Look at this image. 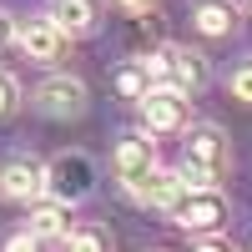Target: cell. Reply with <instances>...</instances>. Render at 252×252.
<instances>
[{"mask_svg":"<svg viewBox=\"0 0 252 252\" xmlns=\"http://www.w3.org/2000/svg\"><path fill=\"white\" fill-rule=\"evenodd\" d=\"M227 166H232V146H227L222 126L197 121L192 131H187V152H182L177 177H182L187 187H217V182L227 177Z\"/></svg>","mask_w":252,"mask_h":252,"instance_id":"cell-1","label":"cell"},{"mask_svg":"<svg viewBox=\"0 0 252 252\" xmlns=\"http://www.w3.org/2000/svg\"><path fill=\"white\" fill-rule=\"evenodd\" d=\"M227 197L217 192V187H187V192L166 207V217H172L177 227H187V232H217V227L227 222Z\"/></svg>","mask_w":252,"mask_h":252,"instance_id":"cell-2","label":"cell"},{"mask_svg":"<svg viewBox=\"0 0 252 252\" xmlns=\"http://www.w3.org/2000/svg\"><path fill=\"white\" fill-rule=\"evenodd\" d=\"M96 187V166L86 152H61L56 161H46V192L61 202H81Z\"/></svg>","mask_w":252,"mask_h":252,"instance_id":"cell-3","label":"cell"},{"mask_svg":"<svg viewBox=\"0 0 252 252\" xmlns=\"http://www.w3.org/2000/svg\"><path fill=\"white\" fill-rule=\"evenodd\" d=\"M141 121H146V131H182L187 126V91H177V86H152L141 101Z\"/></svg>","mask_w":252,"mask_h":252,"instance_id":"cell-4","label":"cell"},{"mask_svg":"<svg viewBox=\"0 0 252 252\" xmlns=\"http://www.w3.org/2000/svg\"><path fill=\"white\" fill-rule=\"evenodd\" d=\"M10 40L35 61V66H51V61L61 56V46H66V35H61V26H56L51 15H40V20H15V35H10Z\"/></svg>","mask_w":252,"mask_h":252,"instance_id":"cell-5","label":"cell"},{"mask_svg":"<svg viewBox=\"0 0 252 252\" xmlns=\"http://www.w3.org/2000/svg\"><path fill=\"white\" fill-rule=\"evenodd\" d=\"M35 106L46 116H56V121L81 116V111H86V81H81V76H51L46 86L35 91Z\"/></svg>","mask_w":252,"mask_h":252,"instance_id":"cell-6","label":"cell"},{"mask_svg":"<svg viewBox=\"0 0 252 252\" xmlns=\"http://www.w3.org/2000/svg\"><path fill=\"white\" fill-rule=\"evenodd\" d=\"M111 161H116V177L126 182V192H131V187L157 166V141H152V136H141V131H131V136H121V141H116V157H111Z\"/></svg>","mask_w":252,"mask_h":252,"instance_id":"cell-7","label":"cell"},{"mask_svg":"<svg viewBox=\"0 0 252 252\" xmlns=\"http://www.w3.org/2000/svg\"><path fill=\"white\" fill-rule=\"evenodd\" d=\"M0 192H5L10 202H35L40 192H46V166L31 161V157L5 161V172H0Z\"/></svg>","mask_w":252,"mask_h":252,"instance_id":"cell-8","label":"cell"},{"mask_svg":"<svg viewBox=\"0 0 252 252\" xmlns=\"http://www.w3.org/2000/svg\"><path fill=\"white\" fill-rule=\"evenodd\" d=\"M182 192H187V182H182L177 172H161V166H152V172H146V177L131 187V197H136V202H146V207H161V212H166V207H172Z\"/></svg>","mask_w":252,"mask_h":252,"instance_id":"cell-9","label":"cell"},{"mask_svg":"<svg viewBox=\"0 0 252 252\" xmlns=\"http://www.w3.org/2000/svg\"><path fill=\"white\" fill-rule=\"evenodd\" d=\"M26 232L35 237H66L71 232V202H61V197H46V202H31V227Z\"/></svg>","mask_w":252,"mask_h":252,"instance_id":"cell-10","label":"cell"},{"mask_svg":"<svg viewBox=\"0 0 252 252\" xmlns=\"http://www.w3.org/2000/svg\"><path fill=\"white\" fill-rule=\"evenodd\" d=\"M96 15H101L96 0H56V5H51V20L61 26V35H91Z\"/></svg>","mask_w":252,"mask_h":252,"instance_id":"cell-11","label":"cell"},{"mask_svg":"<svg viewBox=\"0 0 252 252\" xmlns=\"http://www.w3.org/2000/svg\"><path fill=\"white\" fill-rule=\"evenodd\" d=\"M166 86H177V91H187V96L202 91V86H207V56L172 46V71H166Z\"/></svg>","mask_w":252,"mask_h":252,"instance_id":"cell-12","label":"cell"},{"mask_svg":"<svg viewBox=\"0 0 252 252\" xmlns=\"http://www.w3.org/2000/svg\"><path fill=\"white\" fill-rule=\"evenodd\" d=\"M192 26L202 31V35H232L237 31V10L232 5H227V0H202V5L192 10Z\"/></svg>","mask_w":252,"mask_h":252,"instance_id":"cell-13","label":"cell"},{"mask_svg":"<svg viewBox=\"0 0 252 252\" xmlns=\"http://www.w3.org/2000/svg\"><path fill=\"white\" fill-rule=\"evenodd\" d=\"M66 247L71 252H111V237L101 227H71L66 232Z\"/></svg>","mask_w":252,"mask_h":252,"instance_id":"cell-14","label":"cell"},{"mask_svg":"<svg viewBox=\"0 0 252 252\" xmlns=\"http://www.w3.org/2000/svg\"><path fill=\"white\" fill-rule=\"evenodd\" d=\"M116 86H121V96H126V101H141L146 91H152V76H146V66L136 61V66H126V71L116 76Z\"/></svg>","mask_w":252,"mask_h":252,"instance_id":"cell-15","label":"cell"},{"mask_svg":"<svg viewBox=\"0 0 252 252\" xmlns=\"http://www.w3.org/2000/svg\"><path fill=\"white\" fill-rule=\"evenodd\" d=\"M227 91H232L237 101H247V106H252V61H242V66L227 76Z\"/></svg>","mask_w":252,"mask_h":252,"instance_id":"cell-16","label":"cell"},{"mask_svg":"<svg viewBox=\"0 0 252 252\" xmlns=\"http://www.w3.org/2000/svg\"><path fill=\"white\" fill-rule=\"evenodd\" d=\"M15 101H20L15 76H10V71H0V116H10V111H15Z\"/></svg>","mask_w":252,"mask_h":252,"instance_id":"cell-17","label":"cell"},{"mask_svg":"<svg viewBox=\"0 0 252 252\" xmlns=\"http://www.w3.org/2000/svg\"><path fill=\"white\" fill-rule=\"evenodd\" d=\"M5 252H40V237H35V232H15V237L5 242Z\"/></svg>","mask_w":252,"mask_h":252,"instance_id":"cell-18","label":"cell"},{"mask_svg":"<svg viewBox=\"0 0 252 252\" xmlns=\"http://www.w3.org/2000/svg\"><path fill=\"white\" fill-rule=\"evenodd\" d=\"M192 252H232V247H227L217 232H197V247H192Z\"/></svg>","mask_w":252,"mask_h":252,"instance_id":"cell-19","label":"cell"},{"mask_svg":"<svg viewBox=\"0 0 252 252\" xmlns=\"http://www.w3.org/2000/svg\"><path fill=\"white\" fill-rule=\"evenodd\" d=\"M10 35H15V20H10L5 10H0V46H5V40H10Z\"/></svg>","mask_w":252,"mask_h":252,"instance_id":"cell-20","label":"cell"},{"mask_svg":"<svg viewBox=\"0 0 252 252\" xmlns=\"http://www.w3.org/2000/svg\"><path fill=\"white\" fill-rule=\"evenodd\" d=\"M116 5H121V10H131V15H136V10H146V5H152V0H116Z\"/></svg>","mask_w":252,"mask_h":252,"instance_id":"cell-21","label":"cell"},{"mask_svg":"<svg viewBox=\"0 0 252 252\" xmlns=\"http://www.w3.org/2000/svg\"><path fill=\"white\" fill-rule=\"evenodd\" d=\"M247 252H252V242H247Z\"/></svg>","mask_w":252,"mask_h":252,"instance_id":"cell-22","label":"cell"}]
</instances>
